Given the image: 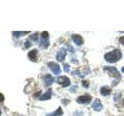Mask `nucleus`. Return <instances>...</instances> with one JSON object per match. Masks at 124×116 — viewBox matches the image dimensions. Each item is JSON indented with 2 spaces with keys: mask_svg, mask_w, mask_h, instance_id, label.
<instances>
[{
  "mask_svg": "<svg viewBox=\"0 0 124 116\" xmlns=\"http://www.w3.org/2000/svg\"><path fill=\"white\" fill-rule=\"evenodd\" d=\"M122 56L123 55H122L121 51L118 49H116L111 52H108L105 54L104 58H105V60H106V61H107L108 63L113 64V63H116L118 60L121 59Z\"/></svg>",
  "mask_w": 124,
  "mask_h": 116,
  "instance_id": "obj_1",
  "label": "nucleus"
},
{
  "mask_svg": "<svg viewBox=\"0 0 124 116\" xmlns=\"http://www.w3.org/2000/svg\"><path fill=\"white\" fill-rule=\"evenodd\" d=\"M105 71H106L110 77H113L115 79L114 82H112V86H116L119 81L121 80V74L119 73V72L117 71V69L114 67H104Z\"/></svg>",
  "mask_w": 124,
  "mask_h": 116,
  "instance_id": "obj_2",
  "label": "nucleus"
},
{
  "mask_svg": "<svg viewBox=\"0 0 124 116\" xmlns=\"http://www.w3.org/2000/svg\"><path fill=\"white\" fill-rule=\"evenodd\" d=\"M50 45L49 42V33L46 31L43 32L41 34V38H40V46H41V48L46 49Z\"/></svg>",
  "mask_w": 124,
  "mask_h": 116,
  "instance_id": "obj_3",
  "label": "nucleus"
},
{
  "mask_svg": "<svg viewBox=\"0 0 124 116\" xmlns=\"http://www.w3.org/2000/svg\"><path fill=\"white\" fill-rule=\"evenodd\" d=\"M57 83L62 85L64 87H66L71 84V80L67 76H61L57 78Z\"/></svg>",
  "mask_w": 124,
  "mask_h": 116,
  "instance_id": "obj_4",
  "label": "nucleus"
},
{
  "mask_svg": "<svg viewBox=\"0 0 124 116\" xmlns=\"http://www.w3.org/2000/svg\"><path fill=\"white\" fill-rule=\"evenodd\" d=\"M47 66L55 75H58L61 73V71L60 66L57 64H56L55 62H49V63L47 64Z\"/></svg>",
  "mask_w": 124,
  "mask_h": 116,
  "instance_id": "obj_5",
  "label": "nucleus"
},
{
  "mask_svg": "<svg viewBox=\"0 0 124 116\" xmlns=\"http://www.w3.org/2000/svg\"><path fill=\"white\" fill-rule=\"evenodd\" d=\"M91 101H92V97L89 94L79 96L76 99V102L78 104H88L91 102Z\"/></svg>",
  "mask_w": 124,
  "mask_h": 116,
  "instance_id": "obj_6",
  "label": "nucleus"
},
{
  "mask_svg": "<svg viewBox=\"0 0 124 116\" xmlns=\"http://www.w3.org/2000/svg\"><path fill=\"white\" fill-rule=\"evenodd\" d=\"M92 108L96 111H100L102 109V104H101V101L99 98H96L94 102H93V103L92 104Z\"/></svg>",
  "mask_w": 124,
  "mask_h": 116,
  "instance_id": "obj_7",
  "label": "nucleus"
},
{
  "mask_svg": "<svg viewBox=\"0 0 124 116\" xmlns=\"http://www.w3.org/2000/svg\"><path fill=\"white\" fill-rule=\"evenodd\" d=\"M66 55H67V51H66V50L64 48H61L59 51L57 52L56 58L59 62H62V61H64Z\"/></svg>",
  "mask_w": 124,
  "mask_h": 116,
  "instance_id": "obj_8",
  "label": "nucleus"
},
{
  "mask_svg": "<svg viewBox=\"0 0 124 116\" xmlns=\"http://www.w3.org/2000/svg\"><path fill=\"white\" fill-rule=\"evenodd\" d=\"M72 40H73L74 43L78 46H81L84 44L83 38L78 34H74L72 36Z\"/></svg>",
  "mask_w": 124,
  "mask_h": 116,
  "instance_id": "obj_9",
  "label": "nucleus"
},
{
  "mask_svg": "<svg viewBox=\"0 0 124 116\" xmlns=\"http://www.w3.org/2000/svg\"><path fill=\"white\" fill-rule=\"evenodd\" d=\"M44 80L46 86H50V85H51L54 83V79L50 74H46L44 77Z\"/></svg>",
  "mask_w": 124,
  "mask_h": 116,
  "instance_id": "obj_10",
  "label": "nucleus"
},
{
  "mask_svg": "<svg viewBox=\"0 0 124 116\" xmlns=\"http://www.w3.org/2000/svg\"><path fill=\"white\" fill-rule=\"evenodd\" d=\"M51 94H52V90L51 89H48L47 91L45 92L44 94H42L40 97V101H45V100H49L51 98Z\"/></svg>",
  "mask_w": 124,
  "mask_h": 116,
  "instance_id": "obj_11",
  "label": "nucleus"
},
{
  "mask_svg": "<svg viewBox=\"0 0 124 116\" xmlns=\"http://www.w3.org/2000/svg\"><path fill=\"white\" fill-rule=\"evenodd\" d=\"M28 57L30 60L32 61H37V50H33L29 52Z\"/></svg>",
  "mask_w": 124,
  "mask_h": 116,
  "instance_id": "obj_12",
  "label": "nucleus"
},
{
  "mask_svg": "<svg viewBox=\"0 0 124 116\" xmlns=\"http://www.w3.org/2000/svg\"><path fill=\"white\" fill-rule=\"evenodd\" d=\"M110 93H111V89L108 87L103 86L100 88V94L102 96H108L110 94Z\"/></svg>",
  "mask_w": 124,
  "mask_h": 116,
  "instance_id": "obj_13",
  "label": "nucleus"
},
{
  "mask_svg": "<svg viewBox=\"0 0 124 116\" xmlns=\"http://www.w3.org/2000/svg\"><path fill=\"white\" fill-rule=\"evenodd\" d=\"M62 115H63V111H62V108L59 107L56 111H54L52 113L47 114L46 116H61Z\"/></svg>",
  "mask_w": 124,
  "mask_h": 116,
  "instance_id": "obj_14",
  "label": "nucleus"
},
{
  "mask_svg": "<svg viewBox=\"0 0 124 116\" xmlns=\"http://www.w3.org/2000/svg\"><path fill=\"white\" fill-rule=\"evenodd\" d=\"M30 33V31H27V32H20V31L18 32V31H14V32H13V34L16 37H19V36H24V35H26V33Z\"/></svg>",
  "mask_w": 124,
  "mask_h": 116,
  "instance_id": "obj_15",
  "label": "nucleus"
},
{
  "mask_svg": "<svg viewBox=\"0 0 124 116\" xmlns=\"http://www.w3.org/2000/svg\"><path fill=\"white\" fill-rule=\"evenodd\" d=\"M30 39H31V40H33V41H37L38 40V33H33L32 35H30Z\"/></svg>",
  "mask_w": 124,
  "mask_h": 116,
  "instance_id": "obj_16",
  "label": "nucleus"
},
{
  "mask_svg": "<svg viewBox=\"0 0 124 116\" xmlns=\"http://www.w3.org/2000/svg\"><path fill=\"white\" fill-rule=\"evenodd\" d=\"M81 84H82V86L83 87H85V88H87V87H88V86H89V82L88 80H82V82H81Z\"/></svg>",
  "mask_w": 124,
  "mask_h": 116,
  "instance_id": "obj_17",
  "label": "nucleus"
},
{
  "mask_svg": "<svg viewBox=\"0 0 124 116\" xmlns=\"http://www.w3.org/2000/svg\"><path fill=\"white\" fill-rule=\"evenodd\" d=\"M24 46H25V48L27 49V48H29L30 46H32V44H31V43L30 42V40H26L25 42V44H24Z\"/></svg>",
  "mask_w": 124,
  "mask_h": 116,
  "instance_id": "obj_18",
  "label": "nucleus"
},
{
  "mask_svg": "<svg viewBox=\"0 0 124 116\" xmlns=\"http://www.w3.org/2000/svg\"><path fill=\"white\" fill-rule=\"evenodd\" d=\"M63 67H64V71L65 72H68V71H69L70 67H69V65H68V64H64L63 65Z\"/></svg>",
  "mask_w": 124,
  "mask_h": 116,
  "instance_id": "obj_19",
  "label": "nucleus"
},
{
  "mask_svg": "<svg viewBox=\"0 0 124 116\" xmlns=\"http://www.w3.org/2000/svg\"><path fill=\"white\" fill-rule=\"evenodd\" d=\"M120 95H121L120 94H116V96L114 97V100L116 101V102H117V101H119L120 99V97H121Z\"/></svg>",
  "mask_w": 124,
  "mask_h": 116,
  "instance_id": "obj_20",
  "label": "nucleus"
},
{
  "mask_svg": "<svg viewBox=\"0 0 124 116\" xmlns=\"http://www.w3.org/2000/svg\"><path fill=\"white\" fill-rule=\"evenodd\" d=\"M119 40V43H120V44H123V45L124 46V36H123L120 37Z\"/></svg>",
  "mask_w": 124,
  "mask_h": 116,
  "instance_id": "obj_21",
  "label": "nucleus"
},
{
  "mask_svg": "<svg viewBox=\"0 0 124 116\" xmlns=\"http://www.w3.org/2000/svg\"><path fill=\"white\" fill-rule=\"evenodd\" d=\"M3 101H4V96L0 93V102H3Z\"/></svg>",
  "mask_w": 124,
  "mask_h": 116,
  "instance_id": "obj_22",
  "label": "nucleus"
},
{
  "mask_svg": "<svg viewBox=\"0 0 124 116\" xmlns=\"http://www.w3.org/2000/svg\"><path fill=\"white\" fill-rule=\"evenodd\" d=\"M122 72H123V73H124V67L122 68Z\"/></svg>",
  "mask_w": 124,
  "mask_h": 116,
  "instance_id": "obj_23",
  "label": "nucleus"
},
{
  "mask_svg": "<svg viewBox=\"0 0 124 116\" xmlns=\"http://www.w3.org/2000/svg\"><path fill=\"white\" fill-rule=\"evenodd\" d=\"M123 105H124V99H123Z\"/></svg>",
  "mask_w": 124,
  "mask_h": 116,
  "instance_id": "obj_24",
  "label": "nucleus"
},
{
  "mask_svg": "<svg viewBox=\"0 0 124 116\" xmlns=\"http://www.w3.org/2000/svg\"><path fill=\"white\" fill-rule=\"evenodd\" d=\"M1 114H2V113H1V110H0V115H1Z\"/></svg>",
  "mask_w": 124,
  "mask_h": 116,
  "instance_id": "obj_25",
  "label": "nucleus"
}]
</instances>
